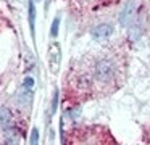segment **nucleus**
Listing matches in <instances>:
<instances>
[{
	"instance_id": "obj_5",
	"label": "nucleus",
	"mask_w": 150,
	"mask_h": 145,
	"mask_svg": "<svg viewBox=\"0 0 150 145\" xmlns=\"http://www.w3.org/2000/svg\"><path fill=\"white\" fill-rule=\"evenodd\" d=\"M0 126L4 131L11 129V113L5 106H0Z\"/></svg>"
},
{
	"instance_id": "obj_3",
	"label": "nucleus",
	"mask_w": 150,
	"mask_h": 145,
	"mask_svg": "<svg viewBox=\"0 0 150 145\" xmlns=\"http://www.w3.org/2000/svg\"><path fill=\"white\" fill-rule=\"evenodd\" d=\"M60 60H62V50L57 42H52L49 47V63H50V71L57 73L60 66Z\"/></svg>"
},
{
	"instance_id": "obj_12",
	"label": "nucleus",
	"mask_w": 150,
	"mask_h": 145,
	"mask_svg": "<svg viewBox=\"0 0 150 145\" xmlns=\"http://www.w3.org/2000/svg\"><path fill=\"white\" fill-rule=\"evenodd\" d=\"M81 115V106H76L74 110H69V118L71 119H78Z\"/></svg>"
},
{
	"instance_id": "obj_8",
	"label": "nucleus",
	"mask_w": 150,
	"mask_h": 145,
	"mask_svg": "<svg viewBox=\"0 0 150 145\" xmlns=\"http://www.w3.org/2000/svg\"><path fill=\"white\" fill-rule=\"evenodd\" d=\"M5 132H7V137H5V140H7L8 144H16V142L20 140V135H18L16 131H11V129H8V131H5Z\"/></svg>"
},
{
	"instance_id": "obj_7",
	"label": "nucleus",
	"mask_w": 150,
	"mask_h": 145,
	"mask_svg": "<svg viewBox=\"0 0 150 145\" xmlns=\"http://www.w3.org/2000/svg\"><path fill=\"white\" fill-rule=\"evenodd\" d=\"M18 102H20L24 108H28V106L33 103V89H23V92L18 95Z\"/></svg>"
},
{
	"instance_id": "obj_6",
	"label": "nucleus",
	"mask_w": 150,
	"mask_h": 145,
	"mask_svg": "<svg viewBox=\"0 0 150 145\" xmlns=\"http://www.w3.org/2000/svg\"><path fill=\"white\" fill-rule=\"evenodd\" d=\"M28 15H29L31 35H33V39H36V5H34V0H29V6H28Z\"/></svg>"
},
{
	"instance_id": "obj_9",
	"label": "nucleus",
	"mask_w": 150,
	"mask_h": 145,
	"mask_svg": "<svg viewBox=\"0 0 150 145\" xmlns=\"http://www.w3.org/2000/svg\"><path fill=\"white\" fill-rule=\"evenodd\" d=\"M58 98H60V92H58V89H55V92H53V98H52V110H50L52 115L57 113V108H58Z\"/></svg>"
},
{
	"instance_id": "obj_4",
	"label": "nucleus",
	"mask_w": 150,
	"mask_h": 145,
	"mask_svg": "<svg viewBox=\"0 0 150 145\" xmlns=\"http://www.w3.org/2000/svg\"><path fill=\"white\" fill-rule=\"evenodd\" d=\"M91 34L94 39H107L113 34V26L108 24V23H102V24H97L95 28H92Z\"/></svg>"
},
{
	"instance_id": "obj_10",
	"label": "nucleus",
	"mask_w": 150,
	"mask_h": 145,
	"mask_svg": "<svg viewBox=\"0 0 150 145\" xmlns=\"http://www.w3.org/2000/svg\"><path fill=\"white\" fill-rule=\"evenodd\" d=\"M29 144L31 145H37V144H39V129H37V127H34L33 131H31Z\"/></svg>"
},
{
	"instance_id": "obj_13",
	"label": "nucleus",
	"mask_w": 150,
	"mask_h": 145,
	"mask_svg": "<svg viewBox=\"0 0 150 145\" xmlns=\"http://www.w3.org/2000/svg\"><path fill=\"white\" fill-rule=\"evenodd\" d=\"M34 87V77H26L23 82V89H33Z\"/></svg>"
},
{
	"instance_id": "obj_11",
	"label": "nucleus",
	"mask_w": 150,
	"mask_h": 145,
	"mask_svg": "<svg viewBox=\"0 0 150 145\" xmlns=\"http://www.w3.org/2000/svg\"><path fill=\"white\" fill-rule=\"evenodd\" d=\"M58 28H60V18L57 16V18L53 19V23H52V29H50V35H52V37H57V34H58Z\"/></svg>"
},
{
	"instance_id": "obj_2",
	"label": "nucleus",
	"mask_w": 150,
	"mask_h": 145,
	"mask_svg": "<svg viewBox=\"0 0 150 145\" xmlns=\"http://www.w3.org/2000/svg\"><path fill=\"white\" fill-rule=\"evenodd\" d=\"M136 11H137V5L132 2V0H129V2L124 3L123 10H121L120 13V23L123 26H127L131 24V21L134 19V16H136Z\"/></svg>"
},
{
	"instance_id": "obj_1",
	"label": "nucleus",
	"mask_w": 150,
	"mask_h": 145,
	"mask_svg": "<svg viewBox=\"0 0 150 145\" xmlns=\"http://www.w3.org/2000/svg\"><path fill=\"white\" fill-rule=\"evenodd\" d=\"M95 77L102 82H110L115 77V64L110 60H98L95 63Z\"/></svg>"
}]
</instances>
